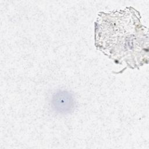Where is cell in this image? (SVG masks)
<instances>
[{"mask_svg": "<svg viewBox=\"0 0 149 149\" xmlns=\"http://www.w3.org/2000/svg\"><path fill=\"white\" fill-rule=\"evenodd\" d=\"M72 103V98L68 93H66L65 92L58 93L53 97L54 107L59 111H68Z\"/></svg>", "mask_w": 149, "mask_h": 149, "instance_id": "obj_2", "label": "cell"}, {"mask_svg": "<svg viewBox=\"0 0 149 149\" xmlns=\"http://www.w3.org/2000/svg\"><path fill=\"white\" fill-rule=\"evenodd\" d=\"M95 46L115 62L138 68L148 62V29L132 7L101 12L95 22Z\"/></svg>", "mask_w": 149, "mask_h": 149, "instance_id": "obj_1", "label": "cell"}]
</instances>
